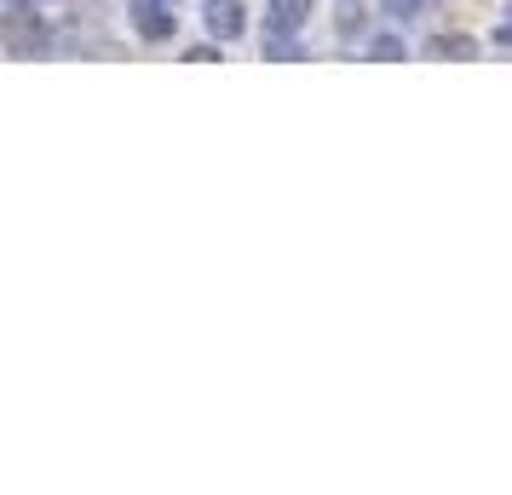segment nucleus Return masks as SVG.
I'll use <instances>...</instances> for the list:
<instances>
[{"label": "nucleus", "mask_w": 512, "mask_h": 495, "mask_svg": "<svg viewBox=\"0 0 512 495\" xmlns=\"http://www.w3.org/2000/svg\"><path fill=\"white\" fill-rule=\"evenodd\" d=\"M0 47L12 52V58H41V52L52 47L47 24L29 12V0H12V6L0 12Z\"/></svg>", "instance_id": "1"}, {"label": "nucleus", "mask_w": 512, "mask_h": 495, "mask_svg": "<svg viewBox=\"0 0 512 495\" xmlns=\"http://www.w3.org/2000/svg\"><path fill=\"white\" fill-rule=\"evenodd\" d=\"M202 24H208L213 41H236V35L248 29V6H242V0H208V6H202Z\"/></svg>", "instance_id": "2"}, {"label": "nucleus", "mask_w": 512, "mask_h": 495, "mask_svg": "<svg viewBox=\"0 0 512 495\" xmlns=\"http://www.w3.org/2000/svg\"><path fill=\"white\" fill-rule=\"evenodd\" d=\"M317 0H271L265 6V35H300Z\"/></svg>", "instance_id": "3"}, {"label": "nucleus", "mask_w": 512, "mask_h": 495, "mask_svg": "<svg viewBox=\"0 0 512 495\" xmlns=\"http://www.w3.org/2000/svg\"><path fill=\"white\" fill-rule=\"evenodd\" d=\"M133 29H139L144 41H167V35H173L167 0H133Z\"/></svg>", "instance_id": "4"}, {"label": "nucleus", "mask_w": 512, "mask_h": 495, "mask_svg": "<svg viewBox=\"0 0 512 495\" xmlns=\"http://www.w3.org/2000/svg\"><path fill=\"white\" fill-rule=\"evenodd\" d=\"M472 41H466V35H432V41H426V58H472Z\"/></svg>", "instance_id": "5"}, {"label": "nucleus", "mask_w": 512, "mask_h": 495, "mask_svg": "<svg viewBox=\"0 0 512 495\" xmlns=\"http://www.w3.org/2000/svg\"><path fill=\"white\" fill-rule=\"evenodd\" d=\"M369 58H380V64H397V58H403V41H397V35H369Z\"/></svg>", "instance_id": "6"}, {"label": "nucleus", "mask_w": 512, "mask_h": 495, "mask_svg": "<svg viewBox=\"0 0 512 495\" xmlns=\"http://www.w3.org/2000/svg\"><path fill=\"white\" fill-rule=\"evenodd\" d=\"M386 12H392L397 24H409V18L420 12V0H386Z\"/></svg>", "instance_id": "7"}, {"label": "nucleus", "mask_w": 512, "mask_h": 495, "mask_svg": "<svg viewBox=\"0 0 512 495\" xmlns=\"http://www.w3.org/2000/svg\"><path fill=\"white\" fill-rule=\"evenodd\" d=\"M495 47H512V0H507V18L495 24Z\"/></svg>", "instance_id": "8"}, {"label": "nucleus", "mask_w": 512, "mask_h": 495, "mask_svg": "<svg viewBox=\"0 0 512 495\" xmlns=\"http://www.w3.org/2000/svg\"><path fill=\"white\" fill-rule=\"evenodd\" d=\"M340 29H346V35L357 29V0H340Z\"/></svg>", "instance_id": "9"}]
</instances>
